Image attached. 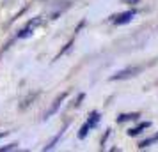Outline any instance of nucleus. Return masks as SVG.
Returning <instances> with one entry per match:
<instances>
[{
	"label": "nucleus",
	"mask_w": 158,
	"mask_h": 152,
	"mask_svg": "<svg viewBox=\"0 0 158 152\" xmlns=\"http://www.w3.org/2000/svg\"><path fill=\"white\" fill-rule=\"evenodd\" d=\"M140 117L139 111H133V113H121V115L117 117V122L123 124V122H128V120H137Z\"/></svg>",
	"instance_id": "423d86ee"
},
{
	"label": "nucleus",
	"mask_w": 158,
	"mask_h": 152,
	"mask_svg": "<svg viewBox=\"0 0 158 152\" xmlns=\"http://www.w3.org/2000/svg\"><path fill=\"white\" fill-rule=\"evenodd\" d=\"M84 97H85V94H80L78 99H77V103H75V106H80V104H82V101H84Z\"/></svg>",
	"instance_id": "2eb2a0df"
},
{
	"label": "nucleus",
	"mask_w": 158,
	"mask_h": 152,
	"mask_svg": "<svg viewBox=\"0 0 158 152\" xmlns=\"http://www.w3.org/2000/svg\"><path fill=\"white\" fill-rule=\"evenodd\" d=\"M108 136H110V129H107V131H105V136L101 138V147H103V145L107 143V138H108Z\"/></svg>",
	"instance_id": "4468645a"
},
{
	"label": "nucleus",
	"mask_w": 158,
	"mask_h": 152,
	"mask_svg": "<svg viewBox=\"0 0 158 152\" xmlns=\"http://www.w3.org/2000/svg\"><path fill=\"white\" fill-rule=\"evenodd\" d=\"M89 131H91V127H89V126H87V122H85L82 127H80V131H78V138H80V140H84V138L89 134Z\"/></svg>",
	"instance_id": "1a4fd4ad"
},
{
	"label": "nucleus",
	"mask_w": 158,
	"mask_h": 152,
	"mask_svg": "<svg viewBox=\"0 0 158 152\" xmlns=\"http://www.w3.org/2000/svg\"><path fill=\"white\" fill-rule=\"evenodd\" d=\"M139 0H126V4H137Z\"/></svg>",
	"instance_id": "f3484780"
},
{
	"label": "nucleus",
	"mask_w": 158,
	"mask_h": 152,
	"mask_svg": "<svg viewBox=\"0 0 158 152\" xmlns=\"http://www.w3.org/2000/svg\"><path fill=\"white\" fill-rule=\"evenodd\" d=\"M18 145L20 143H9V145H6V147H0V152H9V150H16L18 149Z\"/></svg>",
	"instance_id": "9d476101"
},
{
	"label": "nucleus",
	"mask_w": 158,
	"mask_h": 152,
	"mask_svg": "<svg viewBox=\"0 0 158 152\" xmlns=\"http://www.w3.org/2000/svg\"><path fill=\"white\" fill-rule=\"evenodd\" d=\"M149 126H151V122H149V120H146V122H140L139 126H135V127H130V129L126 131V134H128V136H137V134H140L142 131H146V129H148Z\"/></svg>",
	"instance_id": "20e7f679"
},
{
	"label": "nucleus",
	"mask_w": 158,
	"mask_h": 152,
	"mask_svg": "<svg viewBox=\"0 0 158 152\" xmlns=\"http://www.w3.org/2000/svg\"><path fill=\"white\" fill-rule=\"evenodd\" d=\"M34 30H36L34 27L27 25V27H23V29L18 32V36H16V37H18V39H27V37H30L32 34H34Z\"/></svg>",
	"instance_id": "0eeeda50"
},
{
	"label": "nucleus",
	"mask_w": 158,
	"mask_h": 152,
	"mask_svg": "<svg viewBox=\"0 0 158 152\" xmlns=\"http://www.w3.org/2000/svg\"><path fill=\"white\" fill-rule=\"evenodd\" d=\"M41 23H43V20H41V18L37 16V18H34V20H30V21L27 23V25H30V27H34V29H36V27H39V25H41Z\"/></svg>",
	"instance_id": "f8f14e48"
},
{
	"label": "nucleus",
	"mask_w": 158,
	"mask_h": 152,
	"mask_svg": "<svg viewBox=\"0 0 158 152\" xmlns=\"http://www.w3.org/2000/svg\"><path fill=\"white\" fill-rule=\"evenodd\" d=\"M66 97H68V92H62L60 95H57V97H55V101L52 103V106H50L48 110H46V111H44L43 120H46V119H50L52 115H55V113H57V111H59V108H60V104L64 103V99H66Z\"/></svg>",
	"instance_id": "f257e3e1"
},
{
	"label": "nucleus",
	"mask_w": 158,
	"mask_h": 152,
	"mask_svg": "<svg viewBox=\"0 0 158 152\" xmlns=\"http://www.w3.org/2000/svg\"><path fill=\"white\" fill-rule=\"evenodd\" d=\"M66 127H68V124H66ZM66 127H64V129H62V131H60V133H59L57 136L53 138V140H52V142H50V143H48V145H44V147H43V150H52V149H53V147L57 145V142H59V140H60V138H62V136H64V131H66Z\"/></svg>",
	"instance_id": "6e6552de"
},
{
	"label": "nucleus",
	"mask_w": 158,
	"mask_h": 152,
	"mask_svg": "<svg viewBox=\"0 0 158 152\" xmlns=\"http://www.w3.org/2000/svg\"><path fill=\"white\" fill-rule=\"evenodd\" d=\"M71 46H73V41H69V43L66 44V46H64V48H62V50H60V53H59V55H57V57H55V58L62 57V55H64V53H68V51L71 50Z\"/></svg>",
	"instance_id": "9b49d317"
},
{
	"label": "nucleus",
	"mask_w": 158,
	"mask_h": 152,
	"mask_svg": "<svg viewBox=\"0 0 158 152\" xmlns=\"http://www.w3.org/2000/svg\"><path fill=\"white\" fill-rule=\"evenodd\" d=\"M135 14H137L135 9H130V11H124V13H121V14L114 16L112 21H114L115 25H126V23H130L133 18H135Z\"/></svg>",
	"instance_id": "7ed1b4c3"
},
{
	"label": "nucleus",
	"mask_w": 158,
	"mask_h": 152,
	"mask_svg": "<svg viewBox=\"0 0 158 152\" xmlns=\"http://www.w3.org/2000/svg\"><path fill=\"white\" fill-rule=\"evenodd\" d=\"M153 138V142H158V134H155V136H151Z\"/></svg>",
	"instance_id": "a211bd4d"
},
{
	"label": "nucleus",
	"mask_w": 158,
	"mask_h": 152,
	"mask_svg": "<svg viewBox=\"0 0 158 152\" xmlns=\"http://www.w3.org/2000/svg\"><path fill=\"white\" fill-rule=\"evenodd\" d=\"M100 119H101V115H100V111H91L89 113V119H87V126L91 127V129H94L96 126H98V122H100Z\"/></svg>",
	"instance_id": "39448f33"
},
{
	"label": "nucleus",
	"mask_w": 158,
	"mask_h": 152,
	"mask_svg": "<svg viewBox=\"0 0 158 152\" xmlns=\"http://www.w3.org/2000/svg\"><path fill=\"white\" fill-rule=\"evenodd\" d=\"M140 72V67H126V69H123V71H117L114 76H110V80L115 81V80H126V78H131V76H135Z\"/></svg>",
	"instance_id": "f03ea898"
},
{
	"label": "nucleus",
	"mask_w": 158,
	"mask_h": 152,
	"mask_svg": "<svg viewBox=\"0 0 158 152\" xmlns=\"http://www.w3.org/2000/svg\"><path fill=\"white\" fill-rule=\"evenodd\" d=\"M9 134V131H4V133H0V138H4V136H7Z\"/></svg>",
	"instance_id": "dca6fc26"
},
{
	"label": "nucleus",
	"mask_w": 158,
	"mask_h": 152,
	"mask_svg": "<svg viewBox=\"0 0 158 152\" xmlns=\"http://www.w3.org/2000/svg\"><path fill=\"white\" fill-rule=\"evenodd\" d=\"M151 143H153V138H146V140H142V142L139 143V149H146V147H149Z\"/></svg>",
	"instance_id": "ddd939ff"
}]
</instances>
